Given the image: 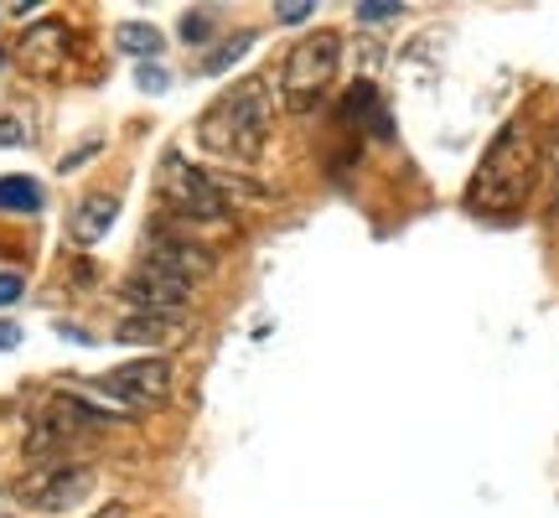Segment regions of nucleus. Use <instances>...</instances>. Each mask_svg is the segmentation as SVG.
<instances>
[{"label":"nucleus","mask_w":559,"mask_h":518,"mask_svg":"<svg viewBox=\"0 0 559 518\" xmlns=\"http://www.w3.org/2000/svg\"><path fill=\"white\" fill-rule=\"evenodd\" d=\"M544 151H539V130L534 120H508L498 130V140L487 145L477 177L466 181V208L472 213H487V219H502V213H519L534 181H539Z\"/></svg>","instance_id":"f257e3e1"},{"label":"nucleus","mask_w":559,"mask_h":518,"mask_svg":"<svg viewBox=\"0 0 559 518\" xmlns=\"http://www.w3.org/2000/svg\"><path fill=\"white\" fill-rule=\"evenodd\" d=\"M270 125H275V94L264 79H243L234 83L228 94L202 109L198 120V140L223 161H260L264 140H270Z\"/></svg>","instance_id":"f03ea898"},{"label":"nucleus","mask_w":559,"mask_h":518,"mask_svg":"<svg viewBox=\"0 0 559 518\" xmlns=\"http://www.w3.org/2000/svg\"><path fill=\"white\" fill-rule=\"evenodd\" d=\"M337 68H342L337 32H311V37H300L296 47H290V58H285V73H280V99H285V109H290V115H311V109L326 99Z\"/></svg>","instance_id":"7ed1b4c3"},{"label":"nucleus","mask_w":559,"mask_h":518,"mask_svg":"<svg viewBox=\"0 0 559 518\" xmlns=\"http://www.w3.org/2000/svg\"><path fill=\"white\" fill-rule=\"evenodd\" d=\"M104 425H115L109 410H99V404H88V399H79V395H52L47 410H41V415L32 420V431H26V457H37V461L58 457L73 440L94 436Z\"/></svg>","instance_id":"20e7f679"},{"label":"nucleus","mask_w":559,"mask_h":518,"mask_svg":"<svg viewBox=\"0 0 559 518\" xmlns=\"http://www.w3.org/2000/svg\"><path fill=\"white\" fill-rule=\"evenodd\" d=\"M94 493V467H68V461H41L26 478L11 487V498L26 508V514H73L79 503H88Z\"/></svg>","instance_id":"39448f33"},{"label":"nucleus","mask_w":559,"mask_h":518,"mask_svg":"<svg viewBox=\"0 0 559 518\" xmlns=\"http://www.w3.org/2000/svg\"><path fill=\"white\" fill-rule=\"evenodd\" d=\"M160 198L171 202L187 223H228V198L218 192V181L187 156H177V151L160 161Z\"/></svg>","instance_id":"423d86ee"},{"label":"nucleus","mask_w":559,"mask_h":518,"mask_svg":"<svg viewBox=\"0 0 559 518\" xmlns=\"http://www.w3.org/2000/svg\"><path fill=\"white\" fill-rule=\"evenodd\" d=\"M145 264H156V270L187 280V285H198V280H207L218 270V255H213V244L192 239V234H181L171 223H156L145 234Z\"/></svg>","instance_id":"0eeeda50"},{"label":"nucleus","mask_w":559,"mask_h":518,"mask_svg":"<svg viewBox=\"0 0 559 518\" xmlns=\"http://www.w3.org/2000/svg\"><path fill=\"white\" fill-rule=\"evenodd\" d=\"M94 389L109 399H120L130 410H145V404H160V399L171 395V363L166 358H135L124 363V368H109L94 379Z\"/></svg>","instance_id":"6e6552de"},{"label":"nucleus","mask_w":559,"mask_h":518,"mask_svg":"<svg viewBox=\"0 0 559 518\" xmlns=\"http://www.w3.org/2000/svg\"><path fill=\"white\" fill-rule=\"evenodd\" d=\"M120 296L135 306V311H160V317H181V306H187V296H192V285L177 275H166V270H156V264H145L140 259L135 270L124 275Z\"/></svg>","instance_id":"1a4fd4ad"},{"label":"nucleus","mask_w":559,"mask_h":518,"mask_svg":"<svg viewBox=\"0 0 559 518\" xmlns=\"http://www.w3.org/2000/svg\"><path fill=\"white\" fill-rule=\"evenodd\" d=\"M16 52L32 73H58L62 58H68V26H62V21H37V26H26V37H21Z\"/></svg>","instance_id":"9d476101"},{"label":"nucleus","mask_w":559,"mask_h":518,"mask_svg":"<svg viewBox=\"0 0 559 518\" xmlns=\"http://www.w3.org/2000/svg\"><path fill=\"white\" fill-rule=\"evenodd\" d=\"M181 338H187V317H160V311H135L115 332V342H130V348H177Z\"/></svg>","instance_id":"9b49d317"},{"label":"nucleus","mask_w":559,"mask_h":518,"mask_svg":"<svg viewBox=\"0 0 559 518\" xmlns=\"http://www.w3.org/2000/svg\"><path fill=\"white\" fill-rule=\"evenodd\" d=\"M120 219V198H109V192H94V198H83L73 213H68V239L73 244H99L109 228Z\"/></svg>","instance_id":"f8f14e48"},{"label":"nucleus","mask_w":559,"mask_h":518,"mask_svg":"<svg viewBox=\"0 0 559 518\" xmlns=\"http://www.w3.org/2000/svg\"><path fill=\"white\" fill-rule=\"evenodd\" d=\"M347 120L368 125L379 140H389V109H383V99H379V89H373V83H353V89H347Z\"/></svg>","instance_id":"ddd939ff"},{"label":"nucleus","mask_w":559,"mask_h":518,"mask_svg":"<svg viewBox=\"0 0 559 518\" xmlns=\"http://www.w3.org/2000/svg\"><path fill=\"white\" fill-rule=\"evenodd\" d=\"M115 47L130 52V58H140V62H151V58H160L166 37H160L156 26H145V21H120V26H115Z\"/></svg>","instance_id":"4468645a"},{"label":"nucleus","mask_w":559,"mask_h":518,"mask_svg":"<svg viewBox=\"0 0 559 518\" xmlns=\"http://www.w3.org/2000/svg\"><path fill=\"white\" fill-rule=\"evenodd\" d=\"M0 213H41V187L32 177H0Z\"/></svg>","instance_id":"2eb2a0df"},{"label":"nucleus","mask_w":559,"mask_h":518,"mask_svg":"<svg viewBox=\"0 0 559 518\" xmlns=\"http://www.w3.org/2000/svg\"><path fill=\"white\" fill-rule=\"evenodd\" d=\"M249 42H254V32H239L234 42H223L218 52H207V58H202V73H223L228 62H239L243 52H249Z\"/></svg>","instance_id":"dca6fc26"},{"label":"nucleus","mask_w":559,"mask_h":518,"mask_svg":"<svg viewBox=\"0 0 559 518\" xmlns=\"http://www.w3.org/2000/svg\"><path fill=\"white\" fill-rule=\"evenodd\" d=\"M400 16V0H362L358 5V21H389Z\"/></svg>","instance_id":"f3484780"},{"label":"nucleus","mask_w":559,"mask_h":518,"mask_svg":"<svg viewBox=\"0 0 559 518\" xmlns=\"http://www.w3.org/2000/svg\"><path fill=\"white\" fill-rule=\"evenodd\" d=\"M21 296H26V280L16 270H0V306H16Z\"/></svg>","instance_id":"a211bd4d"},{"label":"nucleus","mask_w":559,"mask_h":518,"mask_svg":"<svg viewBox=\"0 0 559 518\" xmlns=\"http://www.w3.org/2000/svg\"><path fill=\"white\" fill-rule=\"evenodd\" d=\"M140 89H145V94H160V89H166V68H156V62H140Z\"/></svg>","instance_id":"6ab92c4d"},{"label":"nucleus","mask_w":559,"mask_h":518,"mask_svg":"<svg viewBox=\"0 0 559 518\" xmlns=\"http://www.w3.org/2000/svg\"><path fill=\"white\" fill-rule=\"evenodd\" d=\"M213 32V16H181V37L187 42H202Z\"/></svg>","instance_id":"aec40b11"},{"label":"nucleus","mask_w":559,"mask_h":518,"mask_svg":"<svg viewBox=\"0 0 559 518\" xmlns=\"http://www.w3.org/2000/svg\"><path fill=\"white\" fill-rule=\"evenodd\" d=\"M311 11H317L311 0H285V5H280V21H306Z\"/></svg>","instance_id":"412c9836"},{"label":"nucleus","mask_w":559,"mask_h":518,"mask_svg":"<svg viewBox=\"0 0 559 518\" xmlns=\"http://www.w3.org/2000/svg\"><path fill=\"white\" fill-rule=\"evenodd\" d=\"M94 151H99V140H88V145H79L73 156H62V172H73V166H79V161H88Z\"/></svg>","instance_id":"4be33fe9"},{"label":"nucleus","mask_w":559,"mask_h":518,"mask_svg":"<svg viewBox=\"0 0 559 518\" xmlns=\"http://www.w3.org/2000/svg\"><path fill=\"white\" fill-rule=\"evenodd\" d=\"M21 140H26V136H21L16 120H0V145H21Z\"/></svg>","instance_id":"5701e85b"},{"label":"nucleus","mask_w":559,"mask_h":518,"mask_svg":"<svg viewBox=\"0 0 559 518\" xmlns=\"http://www.w3.org/2000/svg\"><path fill=\"white\" fill-rule=\"evenodd\" d=\"M16 342H21V332H16V327H11V321H0V353H11Z\"/></svg>","instance_id":"b1692460"},{"label":"nucleus","mask_w":559,"mask_h":518,"mask_svg":"<svg viewBox=\"0 0 559 518\" xmlns=\"http://www.w3.org/2000/svg\"><path fill=\"white\" fill-rule=\"evenodd\" d=\"M0 62H5V52H0Z\"/></svg>","instance_id":"393cba45"}]
</instances>
